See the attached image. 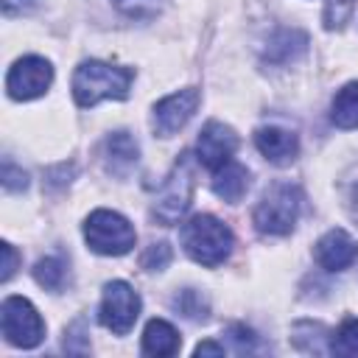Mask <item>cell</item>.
I'll use <instances>...</instances> for the list:
<instances>
[{
	"instance_id": "6da1fadb",
	"label": "cell",
	"mask_w": 358,
	"mask_h": 358,
	"mask_svg": "<svg viewBox=\"0 0 358 358\" xmlns=\"http://www.w3.org/2000/svg\"><path fill=\"white\" fill-rule=\"evenodd\" d=\"M134 81V70L131 67H120V64H109L101 59H90L81 62L73 73V98L78 106H95L103 98H115L123 101L131 90Z\"/></svg>"
},
{
	"instance_id": "7a4b0ae2",
	"label": "cell",
	"mask_w": 358,
	"mask_h": 358,
	"mask_svg": "<svg viewBox=\"0 0 358 358\" xmlns=\"http://www.w3.org/2000/svg\"><path fill=\"white\" fill-rule=\"evenodd\" d=\"M179 238H182V246H185L187 257L207 266V268L221 266L229 257L232 243H235L232 229L210 213H196L190 221H185Z\"/></svg>"
},
{
	"instance_id": "3957f363",
	"label": "cell",
	"mask_w": 358,
	"mask_h": 358,
	"mask_svg": "<svg viewBox=\"0 0 358 358\" xmlns=\"http://www.w3.org/2000/svg\"><path fill=\"white\" fill-rule=\"evenodd\" d=\"M299 210H302V190L291 182H277L260 196L252 218L257 232L263 235H288L296 227Z\"/></svg>"
},
{
	"instance_id": "277c9868",
	"label": "cell",
	"mask_w": 358,
	"mask_h": 358,
	"mask_svg": "<svg viewBox=\"0 0 358 358\" xmlns=\"http://www.w3.org/2000/svg\"><path fill=\"white\" fill-rule=\"evenodd\" d=\"M193 187H196L193 159H190V154H182V157L173 162L171 173L165 176L162 187L157 190L151 215H154L159 224H165V227L176 224V221L187 213V207H190V201H193Z\"/></svg>"
},
{
	"instance_id": "5b68a950",
	"label": "cell",
	"mask_w": 358,
	"mask_h": 358,
	"mask_svg": "<svg viewBox=\"0 0 358 358\" xmlns=\"http://www.w3.org/2000/svg\"><path fill=\"white\" fill-rule=\"evenodd\" d=\"M84 238L90 243L92 252L106 255V257H120L126 252L134 249L137 232L129 224L126 215L115 213V210H92L84 221Z\"/></svg>"
},
{
	"instance_id": "8992f818",
	"label": "cell",
	"mask_w": 358,
	"mask_h": 358,
	"mask_svg": "<svg viewBox=\"0 0 358 358\" xmlns=\"http://www.w3.org/2000/svg\"><path fill=\"white\" fill-rule=\"evenodd\" d=\"M3 338L14 347L31 350L45 338V322L25 296H6L0 308Z\"/></svg>"
},
{
	"instance_id": "52a82bcc",
	"label": "cell",
	"mask_w": 358,
	"mask_h": 358,
	"mask_svg": "<svg viewBox=\"0 0 358 358\" xmlns=\"http://www.w3.org/2000/svg\"><path fill=\"white\" fill-rule=\"evenodd\" d=\"M140 316V296L137 291L123 282V280H112L103 285V299H101V310L98 319L106 330H112L115 336H126L134 322Z\"/></svg>"
},
{
	"instance_id": "ba28073f",
	"label": "cell",
	"mask_w": 358,
	"mask_h": 358,
	"mask_svg": "<svg viewBox=\"0 0 358 358\" xmlns=\"http://www.w3.org/2000/svg\"><path fill=\"white\" fill-rule=\"evenodd\" d=\"M53 81V67L42 56H22L11 64L6 76V90L14 101H34L48 92Z\"/></svg>"
},
{
	"instance_id": "9c48e42d",
	"label": "cell",
	"mask_w": 358,
	"mask_h": 358,
	"mask_svg": "<svg viewBox=\"0 0 358 358\" xmlns=\"http://www.w3.org/2000/svg\"><path fill=\"white\" fill-rule=\"evenodd\" d=\"M199 101H201V95H199L196 87L179 90V92H173V95L157 101V103H154V131H157L159 137L176 134V131L193 117Z\"/></svg>"
},
{
	"instance_id": "30bf717a",
	"label": "cell",
	"mask_w": 358,
	"mask_h": 358,
	"mask_svg": "<svg viewBox=\"0 0 358 358\" xmlns=\"http://www.w3.org/2000/svg\"><path fill=\"white\" fill-rule=\"evenodd\" d=\"M235 148H238V134L227 123H221V120L204 123V129H201V134L196 140L199 162L204 168H210V171H218L224 162H229Z\"/></svg>"
},
{
	"instance_id": "8fae6325",
	"label": "cell",
	"mask_w": 358,
	"mask_h": 358,
	"mask_svg": "<svg viewBox=\"0 0 358 358\" xmlns=\"http://www.w3.org/2000/svg\"><path fill=\"white\" fill-rule=\"evenodd\" d=\"M316 263L324 268V271H344L347 266L355 263L358 257V243L352 241L350 232L344 229H327L319 241H316Z\"/></svg>"
},
{
	"instance_id": "7c38bea8",
	"label": "cell",
	"mask_w": 358,
	"mask_h": 358,
	"mask_svg": "<svg viewBox=\"0 0 358 358\" xmlns=\"http://www.w3.org/2000/svg\"><path fill=\"white\" fill-rule=\"evenodd\" d=\"M255 145H257V151H260L268 162H274V165H288V162H294V157H296V151H299L296 134L288 131V129H280V126H260V129L255 131Z\"/></svg>"
},
{
	"instance_id": "4fadbf2b",
	"label": "cell",
	"mask_w": 358,
	"mask_h": 358,
	"mask_svg": "<svg viewBox=\"0 0 358 358\" xmlns=\"http://www.w3.org/2000/svg\"><path fill=\"white\" fill-rule=\"evenodd\" d=\"M140 159V145L129 131H112L103 140V162L115 176H126Z\"/></svg>"
},
{
	"instance_id": "5bb4252c",
	"label": "cell",
	"mask_w": 358,
	"mask_h": 358,
	"mask_svg": "<svg viewBox=\"0 0 358 358\" xmlns=\"http://www.w3.org/2000/svg\"><path fill=\"white\" fill-rule=\"evenodd\" d=\"M213 190L218 199L238 204L243 199V193L249 190V171L235 159L224 162L218 171H213Z\"/></svg>"
},
{
	"instance_id": "9a60e30c",
	"label": "cell",
	"mask_w": 358,
	"mask_h": 358,
	"mask_svg": "<svg viewBox=\"0 0 358 358\" xmlns=\"http://www.w3.org/2000/svg\"><path fill=\"white\" fill-rule=\"evenodd\" d=\"M179 344H182V338H179L176 327L165 319H151L143 330V352L145 355H157V358L173 355L179 350Z\"/></svg>"
},
{
	"instance_id": "2e32d148",
	"label": "cell",
	"mask_w": 358,
	"mask_h": 358,
	"mask_svg": "<svg viewBox=\"0 0 358 358\" xmlns=\"http://www.w3.org/2000/svg\"><path fill=\"white\" fill-rule=\"evenodd\" d=\"M308 48V36L302 31H294V28H282L277 31L271 39H268V48H266V59L274 62V64H288V62H296Z\"/></svg>"
},
{
	"instance_id": "e0dca14e",
	"label": "cell",
	"mask_w": 358,
	"mask_h": 358,
	"mask_svg": "<svg viewBox=\"0 0 358 358\" xmlns=\"http://www.w3.org/2000/svg\"><path fill=\"white\" fill-rule=\"evenodd\" d=\"M330 120L338 129H358V81H350L336 92L330 103Z\"/></svg>"
},
{
	"instance_id": "ac0fdd59",
	"label": "cell",
	"mask_w": 358,
	"mask_h": 358,
	"mask_svg": "<svg viewBox=\"0 0 358 358\" xmlns=\"http://www.w3.org/2000/svg\"><path fill=\"white\" fill-rule=\"evenodd\" d=\"M34 280L42 285V288H48V291H62L64 288V280H67V266H64V260L62 257H42V260H36V266H34Z\"/></svg>"
},
{
	"instance_id": "d6986e66",
	"label": "cell",
	"mask_w": 358,
	"mask_h": 358,
	"mask_svg": "<svg viewBox=\"0 0 358 358\" xmlns=\"http://www.w3.org/2000/svg\"><path fill=\"white\" fill-rule=\"evenodd\" d=\"M173 308H176L185 319H190V322H201V319H207V313H210L207 296H204L201 291H196V288L179 291V294L173 296Z\"/></svg>"
},
{
	"instance_id": "ffe728a7",
	"label": "cell",
	"mask_w": 358,
	"mask_h": 358,
	"mask_svg": "<svg viewBox=\"0 0 358 358\" xmlns=\"http://www.w3.org/2000/svg\"><path fill=\"white\" fill-rule=\"evenodd\" d=\"M330 352L338 355H358V319H344L336 336L330 338Z\"/></svg>"
},
{
	"instance_id": "44dd1931",
	"label": "cell",
	"mask_w": 358,
	"mask_h": 358,
	"mask_svg": "<svg viewBox=\"0 0 358 358\" xmlns=\"http://www.w3.org/2000/svg\"><path fill=\"white\" fill-rule=\"evenodd\" d=\"M117 6L120 14L131 17V20H151L162 11L165 0H112Z\"/></svg>"
},
{
	"instance_id": "7402d4cb",
	"label": "cell",
	"mask_w": 358,
	"mask_h": 358,
	"mask_svg": "<svg viewBox=\"0 0 358 358\" xmlns=\"http://www.w3.org/2000/svg\"><path fill=\"white\" fill-rule=\"evenodd\" d=\"M171 257H173L171 246H168L165 241H159V243H151V246L143 252V257H140V266H143L145 271H162V268H168Z\"/></svg>"
},
{
	"instance_id": "603a6c76",
	"label": "cell",
	"mask_w": 358,
	"mask_h": 358,
	"mask_svg": "<svg viewBox=\"0 0 358 358\" xmlns=\"http://www.w3.org/2000/svg\"><path fill=\"white\" fill-rule=\"evenodd\" d=\"M352 6H355V0H327V6H324V28L327 31L341 28L350 20Z\"/></svg>"
},
{
	"instance_id": "cb8c5ba5",
	"label": "cell",
	"mask_w": 358,
	"mask_h": 358,
	"mask_svg": "<svg viewBox=\"0 0 358 358\" xmlns=\"http://www.w3.org/2000/svg\"><path fill=\"white\" fill-rule=\"evenodd\" d=\"M227 336H229V341H232V350H235V352H252V350H255L257 336H255L246 324H232V327L227 330Z\"/></svg>"
},
{
	"instance_id": "d4e9b609",
	"label": "cell",
	"mask_w": 358,
	"mask_h": 358,
	"mask_svg": "<svg viewBox=\"0 0 358 358\" xmlns=\"http://www.w3.org/2000/svg\"><path fill=\"white\" fill-rule=\"evenodd\" d=\"M25 185H28V173L22 168H17L11 159H6L3 162V187L17 193V190H25Z\"/></svg>"
},
{
	"instance_id": "484cf974",
	"label": "cell",
	"mask_w": 358,
	"mask_h": 358,
	"mask_svg": "<svg viewBox=\"0 0 358 358\" xmlns=\"http://www.w3.org/2000/svg\"><path fill=\"white\" fill-rule=\"evenodd\" d=\"M0 249H3V257H6V260H3L0 280H3V282H8V280H11V274L17 271V252H14V246H11V243H3Z\"/></svg>"
},
{
	"instance_id": "4316f807",
	"label": "cell",
	"mask_w": 358,
	"mask_h": 358,
	"mask_svg": "<svg viewBox=\"0 0 358 358\" xmlns=\"http://www.w3.org/2000/svg\"><path fill=\"white\" fill-rule=\"evenodd\" d=\"M34 6H36V0H3V11H6L8 17L25 14V11H31Z\"/></svg>"
},
{
	"instance_id": "83f0119b",
	"label": "cell",
	"mask_w": 358,
	"mask_h": 358,
	"mask_svg": "<svg viewBox=\"0 0 358 358\" xmlns=\"http://www.w3.org/2000/svg\"><path fill=\"white\" fill-rule=\"evenodd\" d=\"M196 355H224V344H215V341H201L196 347Z\"/></svg>"
},
{
	"instance_id": "f1b7e54d",
	"label": "cell",
	"mask_w": 358,
	"mask_h": 358,
	"mask_svg": "<svg viewBox=\"0 0 358 358\" xmlns=\"http://www.w3.org/2000/svg\"><path fill=\"white\" fill-rule=\"evenodd\" d=\"M350 213H352V218L358 221V185L352 187V196H350Z\"/></svg>"
}]
</instances>
